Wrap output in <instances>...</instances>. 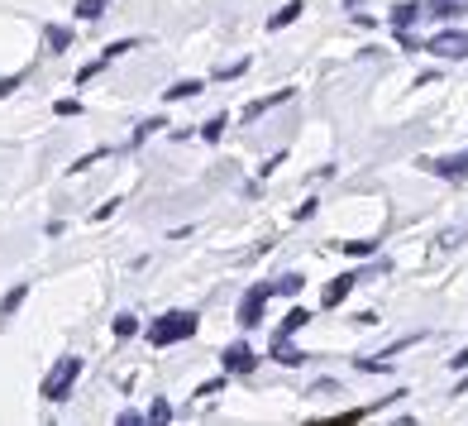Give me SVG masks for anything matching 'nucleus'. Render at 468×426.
Listing matches in <instances>:
<instances>
[{
    "label": "nucleus",
    "mask_w": 468,
    "mask_h": 426,
    "mask_svg": "<svg viewBox=\"0 0 468 426\" xmlns=\"http://www.w3.org/2000/svg\"><path fill=\"white\" fill-rule=\"evenodd\" d=\"M196 326H201V317H196V312H168V317H158L153 326H148V340L163 350V345L191 340V335H196Z\"/></svg>",
    "instance_id": "f257e3e1"
},
{
    "label": "nucleus",
    "mask_w": 468,
    "mask_h": 426,
    "mask_svg": "<svg viewBox=\"0 0 468 426\" xmlns=\"http://www.w3.org/2000/svg\"><path fill=\"white\" fill-rule=\"evenodd\" d=\"M77 379H82V359H77V354H63V359L48 369V379H43V398H48V403H67V393H72Z\"/></svg>",
    "instance_id": "f03ea898"
},
{
    "label": "nucleus",
    "mask_w": 468,
    "mask_h": 426,
    "mask_svg": "<svg viewBox=\"0 0 468 426\" xmlns=\"http://www.w3.org/2000/svg\"><path fill=\"white\" fill-rule=\"evenodd\" d=\"M278 292V283H258V288H249L244 292V302H239V326H258L263 321V307H268V297Z\"/></svg>",
    "instance_id": "7ed1b4c3"
},
{
    "label": "nucleus",
    "mask_w": 468,
    "mask_h": 426,
    "mask_svg": "<svg viewBox=\"0 0 468 426\" xmlns=\"http://www.w3.org/2000/svg\"><path fill=\"white\" fill-rule=\"evenodd\" d=\"M425 53L430 58H468V34L464 29H445V34H435L425 43Z\"/></svg>",
    "instance_id": "20e7f679"
},
{
    "label": "nucleus",
    "mask_w": 468,
    "mask_h": 426,
    "mask_svg": "<svg viewBox=\"0 0 468 426\" xmlns=\"http://www.w3.org/2000/svg\"><path fill=\"white\" fill-rule=\"evenodd\" d=\"M435 178H449V182H459V178H468V149H459V153H445V158H430L425 163Z\"/></svg>",
    "instance_id": "39448f33"
},
{
    "label": "nucleus",
    "mask_w": 468,
    "mask_h": 426,
    "mask_svg": "<svg viewBox=\"0 0 468 426\" xmlns=\"http://www.w3.org/2000/svg\"><path fill=\"white\" fill-rule=\"evenodd\" d=\"M220 364H225V374H254V364H258V359H254V350H249V345H230Z\"/></svg>",
    "instance_id": "423d86ee"
},
{
    "label": "nucleus",
    "mask_w": 468,
    "mask_h": 426,
    "mask_svg": "<svg viewBox=\"0 0 468 426\" xmlns=\"http://www.w3.org/2000/svg\"><path fill=\"white\" fill-rule=\"evenodd\" d=\"M359 278H364V273H339V278L325 288V297H320V302H325V307H339V302H344V297L359 288Z\"/></svg>",
    "instance_id": "0eeeda50"
},
{
    "label": "nucleus",
    "mask_w": 468,
    "mask_h": 426,
    "mask_svg": "<svg viewBox=\"0 0 468 426\" xmlns=\"http://www.w3.org/2000/svg\"><path fill=\"white\" fill-rule=\"evenodd\" d=\"M301 326H306V312H301V307H296V312H287V317L278 321V330H273V345H291V335H296Z\"/></svg>",
    "instance_id": "6e6552de"
},
{
    "label": "nucleus",
    "mask_w": 468,
    "mask_h": 426,
    "mask_svg": "<svg viewBox=\"0 0 468 426\" xmlns=\"http://www.w3.org/2000/svg\"><path fill=\"white\" fill-rule=\"evenodd\" d=\"M191 96H201V77H187V82H177V87L163 92V101H191Z\"/></svg>",
    "instance_id": "1a4fd4ad"
},
{
    "label": "nucleus",
    "mask_w": 468,
    "mask_h": 426,
    "mask_svg": "<svg viewBox=\"0 0 468 426\" xmlns=\"http://www.w3.org/2000/svg\"><path fill=\"white\" fill-rule=\"evenodd\" d=\"M296 92L287 87V92H273V96H263V101H254V106L244 110V120H254V115H263V110H273V106H282V101H291Z\"/></svg>",
    "instance_id": "9d476101"
},
{
    "label": "nucleus",
    "mask_w": 468,
    "mask_h": 426,
    "mask_svg": "<svg viewBox=\"0 0 468 426\" xmlns=\"http://www.w3.org/2000/svg\"><path fill=\"white\" fill-rule=\"evenodd\" d=\"M24 297H29V288H10V292L0 297V317L10 321L14 312H19V307H24Z\"/></svg>",
    "instance_id": "9b49d317"
},
{
    "label": "nucleus",
    "mask_w": 468,
    "mask_h": 426,
    "mask_svg": "<svg viewBox=\"0 0 468 426\" xmlns=\"http://www.w3.org/2000/svg\"><path fill=\"white\" fill-rule=\"evenodd\" d=\"M416 14H421V5H416V0H411V5H397V10H392V24L406 34V29L416 24Z\"/></svg>",
    "instance_id": "f8f14e48"
},
{
    "label": "nucleus",
    "mask_w": 468,
    "mask_h": 426,
    "mask_svg": "<svg viewBox=\"0 0 468 426\" xmlns=\"http://www.w3.org/2000/svg\"><path fill=\"white\" fill-rule=\"evenodd\" d=\"M296 14H301V0H291V5H282L278 14H273V19H268V29H273V34H278V29H287V24H291V19H296Z\"/></svg>",
    "instance_id": "ddd939ff"
},
{
    "label": "nucleus",
    "mask_w": 468,
    "mask_h": 426,
    "mask_svg": "<svg viewBox=\"0 0 468 426\" xmlns=\"http://www.w3.org/2000/svg\"><path fill=\"white\" fill-rule=\"evenodd\" d=\"M225 125H230V115H210V120L201 125V139H205V144H215V139L225 134Z\"/></svg>",
    "instance_id": "4468645a"
},
{
    "label": "nucleus",
    "mask_w": 468,
    "mask_h": 426,
    "mask_svg": "<svg viewBox=\"0 0 468 426\" xmlns=\"http://www.w3.org/2000/svg\"><path fill=\"white\" fill-rule=\"evenodd\" d=\"M273 359H278V364H306V354H301L296 345H273Z\"/></svg>",
    "instance_id": "2eb2a0df"
},
{
    "label": "nucleus",
    "mask_w": 468,
    "mask_h": 426,
    "mask_svg": "<svg viewBox=\"0 0 468 426\" xmlns=\"http://www.w3.org/2000/svg\"><path fill=\"white\" fill-rule=\"evenodd\" d=\"M100 14H105V0H77V19L91 24V19H100Z\"/></svg>",
    "instance_id": "dca6fc26"
},
{
    "label": "nucleus",
    "mask_w": 468,
    "mask_h": 426,
    "mask_svg": "<svg viewBox=\"0 0 468 426\" xmlns=\"http://www.w3.org/2000/svg\"><path fill=\"white\" fill-rule=\"evenodd\" d=\"M67 43H72V29H63V24H53V29H48V48H53V53H63Z\"/></svg>",
    "instance_id": "f3484780"
},
{
    "label": "nucleus",
    "mask_w": 468,
    "mask_h": 426,
    "mask_svg": "<svg viewBox=\"0 0 468 426\" xmlns=\"http://www.w3.org/2000/svg\"><path fill=\"white\" fill-rule=\"evenodd\" d=\"M301 288H306V283H301V273H282V278H278V292H282V297H296Z\"/></svg>",
    "instance_id": "a211bd4d"
},
{
    "label": "nucleus",
    "mask_w": 468,
    "mask_h": 426,
    "mask_svg": "<svg viewBox=\"0 0 468 426\" xmlns=\"http://www.w3.org/2000/svg\"><path fill=\"white\" fill-rule=\"evenodd\" d=\"M158 129H163V120H144V125L134 129V139H129V149H139V144H144L148 134H158Z\"/></svg>",
    "instance_id": "6ab92c4d"
},
{
    "label": "nucleus",
    "mask_w": 468,
    "mask_h": 426,
    "mask_svg": "<svg viewBox=\"0 0 468 426\" xmlns=\"http://www.w3.org/2000/svg\"><path fill=\"white\" fill-rule=\"evenodd\" d=\"M105 63H110V58H96V63H87V67H77V82L87 87L91 77H100V72H105Z\"/></svg>",
    "instance_id": "aec40b11"
},
{
    "label": "nucleus",
    "mask_w": 468,
    "mask_h": 426,
    "mask_svg": "<svg viewBox=\"0 0 468 426\" xmlns=\"http://www.w3.org/2000/svg\"><path fill=\"white\" fill-rule=\"evenodd\" d=\"M134 330H139V321L129 317V312H120V317H115V335H120V340H129Z\"/></svg>",
    "instance_id": "412c9836"
},
{
    "label": "nucleus",
    "mask_w": 468,
    "mask_h": 426,
    "mask_svg": "<svg viewBox=\"0 0 468 426\" xmlns=\"http://www.w3.org/2000/svg\"><path fill=\"white\" fill-rule=\"evenodd\" d=\"M373 249H377L373 239H354V244H344V254H349V259H368Z\"/></svg>",
    "instance_id": "4be33fe9"
},
{
    "label": "nucleus",
    "mask_w": 468,
    "mask_h": 426,
    "mask_svg": "<svg viewBox=\"0 0 468 426\" xmlns=\"http://www.w3.org/2000/svg\"><path fill=\"white\" fill-rule=\"evenodd\" d=\"M239 72H249V58H239V63H225L215 77H239Z\"/></svg>",
    "instance_id": "5701e85b"
},
{
    "label": "nucleus",
    "mask_w": 468,
    "mask_h": 426,
    "mask_svg": "<svg viewBox=\"0 0 468 426\" xmlns=\"http://www.w3.org/2000/svg\"><path fill=\"white\" fill-rule=\"evenodd\" d=\"M168 417H172V407H168V403H163V398H158V403H153V407H148V422H168Z\"/></svg>",
    "instance_id": "b1692460"
},
{
    "label": "nucleus",
    "mask_w": 468,
    "mask_h": 426,
    "mask_svg": "<svg viewBox=\"0 0 468 426\" xmlns=\"http://www.w3.org/2000/svg\"><path fill=\"white\" fill-rule=\"evenodd\" d=\"M19 87H24V77H19V72H14V77H0V101H5L10 92H19Z\"/></svg>",
    "instance_id": "393cba45"
},
{
    "label": "nucleus",
    "mask_w": 468,
    "mask_h": 426,
    "mask_svg": "<svg viewBox=\"0 0 468 426\" xmlns=\"http://www.w3.org/2000/svg\"><path fill=\"white\" fill-rule=\"evenodd\" d=\"M129 48H134V39H120V43H110V48H105V58H124Z\"/></svg>",
    "instance_id": "a878e982"
},
{
    "label": "nucleus",
    "mask_w": 468,
    "mask_h": 426,
    "mask_svg": "<svg viewBox=\"0 0 468 426\" xmlns=\"http://www.w3.org/2000/svg\"><path fill=\"white\" fill-rule=\"evenodd\" d=\"M449 369H468V350H459V354L449 359Z\"/></svg>",
    "instance_id": "bb28decb"
}]
</instances>
